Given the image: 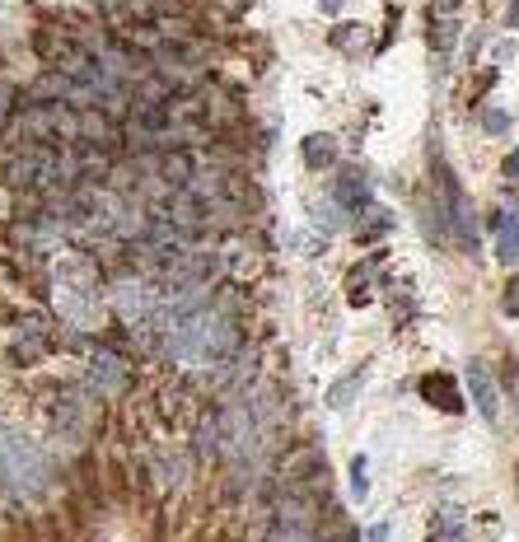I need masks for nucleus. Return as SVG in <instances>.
<instances>
[{"label": "nucleus", "instance_id": "f257e3e1", "mask_svg": "<svg viewBox=\"0 0 519 542\" xmlns=\"http://www.w3.org/2000/svg\"><path fill=\"white\" fill-rule=\"evenodd\" d=\"M0 477H5V487L24 495L43 491V449L24 440V435H5L0 440Z\"/></svg>", "mask_w": 519, "mask_h": 542}, {"label": "nucleus", "instance_id": "f03ea898", "mask_svg": "<svg viewBox=\"0 0 519 542\" xmlns=\"http://www.w3.org/2000/svg\"><path fill=\"white\" fill-rule=\"evenodd\" d=\"M272 542H314V514H309L304 495L285 491L277 500V524H272Z\"/></svg>", "mask_w": 519, "mask_h": 542}, {"label": "nucleus", "instance_id": "7ed1b4c3", "mask_svg": "<svg viewBox=\"0 0 519 542\" xmlns=\"http://www.w3.org/2000/svg\"><path fill=\"white\" fill-rule=\"evenodd\" d=\"M113 304H117V314L127 318V323H140V318H155L159 314L155 290L145 285V281H117L113 285Z\"/></svg>", "mask_w": 519, "mask_h": 542}, {"label": "nucleus", "instance_id": "20e7f679", "mask_svg": "<svg viewBox=\"0 0 519 542\" xmlns=\"http://www.w3.org/2000/svg\"><path fill=\"white\" fill-rule=\"evenodd\" d=\"M89 379H94V388L98 393H122L127 388V360L122 356H113V351H94V360H89Z\"/></svg>", "mask_w": 519, "mask_h": 542}, {"label": "nucleus", "instance_id": "39448f33", "mask_svg": "<svg viewBox=\"0 0 519 542\" xmlns=\"http://www.w3.org/2000/svg\"><path fill=\"white\" fill-rule=\"evenodd\" d=\"M468 393H472V402H477V411H482L487 421H501V398H496V384H491V374H487L482 360L468 365Z\"/></svg>", "mask_w": 519, "mask_h": 542}, {"label": "nucleus", "instance_id": "423d86ee", "mask_svg": "<svg viewBox=\"0 0 519 542\" xmlns=\"http://www.w3.org/2000/svg\"><path fill=\"white\" fill-rule=\"evenodd\" d=\"M332 201L346 206V211H361L370 201V178L361 169H337V178H332Z\"/></svg>", "mask_w": 519, "mask_h": 542}, {"label": "nucleus", "instance_id": "0eeeda50", "mask_svg": "<svg viewBox=\"0 0 519 542\" xmlns=\"http://www.w3.org/2000/svg\"><path fill=\"white\" fill-rule=\"evenodd\" d=\"M300 155H304L309 169H328V164H337V136H328V131L304 136L300 140Z\"/></svg>", "mask_w": 519, "mask_h": 542}, {"label": "nucleus", "instance_id": "6e6552de", "mask_svg": "<svg viewBox=\"0 0 519 542\" xmlns=\"http://www.w3.org/2000/svg\"><path fill=\"white\" fill-rule=\"evenodd\" d=\"M421 398L435 402L440 411H464V398H459V388H454L445 374H430V379H421Z\"/></svg>", "mask_w": 519, "mask_h": 542}, {"label": "nucleus", "instance_id": "1a4fd4ad", "mask_svg": "<svg viewBox=\"0 0 519 542\" xmlns=\"http://www.w3.org/2000/svg\"><path fill=\"white\" fill-rule=\"evenodd\" d=\"M496 224H501V229H496V234H501V239H496V258H501V262H519V216H496Z\"/></svg>", "mask_w": 519, "mask_h": 542}, {"label": "nucleus", "instance_id": "9d476101", "mask_svg": "<svg viewBox=\"0 0 519 542\" xmlns=\"http://www.w3.org/2000/svg\"><path fill=\"white\" fill-rule=\"evenodd\" d=\"M365 369H370V365H356L351 374H342V384H332V388H328V407H346L351 398H356L361 384H365Z\"/></svg>", "mask_w": 519, "mask_h": 542}, {"label": "nucleus", "instance_id": "9b49d317", "mask_svg": "<svg viewBox=\"0 0 519 542\" xmlns=\"http://www.w3.org/2000/svg\"><path fill=\"white\" fill-rule=\"evenodd\" d=\"M75 131L85 136V140H94V145H113L117 140V131L103 122V113H85V117H75Z\"/></svg>", "mask_w": 519, "mask_h": 542}, {"label": "nucleus", "instance_id": "f8f14e48", "mask_svg": "<svg viewBox=\"0 0 519 542\" xmlns=\"http://www.w3.org/2000/svg\"><path fill=\"white\" fill-rule=\"evenodd\" d=\"M430 542H464V519L454 510H440L430 519Z\"/></svg>", "mask_w": 519, "mask_h": 542}, {"label": "nucleus", "instance_id": "ddd939ff", "mask_svg": "<svg viewBox=\"0 0 519 542\" xmlns=\"http://www.w3.org/2000/svg\"><path fill=\"white\" fill-rule=\"evenodd\" d=\"M43 327H24V332H19V346H14V360L19 365H29L33 356H43Z\"/></svg>", "mask_w": 519, "mask_h": 542}, {"label": "nucleus", "instance_id": "4468645a", "mask_svg": "<svg viewBox=\"0 0 519 542\" xmlns=\"http://www.w3.org/2000/svg\"><path fill=\"white\" fill-rule=\"evenodd\" d=\"M365 29L361 24H342V29H332V47H342V52H361L365 47Z\"/></svg>", "mask_w": 519, "mask_h": 542}, {"label": "nucleus", "instance_id": "2eb2a0df", "mask_svg": "<svg viewBox=\"0 0 519 542\" xmlns=\"http://www.w3.org/2000/svg\"><path fill=\"white\" fill-rule=\"evenodd\" d=\"M482 127H487L491 136H501V131H510V113H506V108H491V113H482Z\"/></svg>", "mask_w": 519, "mask_h": 542}, {"label": "nucleus", "instance_id": "dca6fc26", "mask_svg": "<svg viewBox=\"0 0 519 542\" xmlns=\"http://www.w3.org/2000/svg\"><path fill=\"white\" fill-rule=\"evenodd\" d=\"M351 487L356 495H365V458H351Z\"/></svg>", "mask_w": 519, "mask_h": 542}, {"label": "nucleus", "instance_id": "f3484780", "mask_svg": "<svg viewBox=\"0 0 519 542\" xmlns=\"http://www.w3.org/2000/svg\"><path fill=\"white\" fill-rule=\"evenodd\" d=\"M430 14H440V19H454V14H459V0H435V5H430Z\"/></svg>", "mask_w": 519, "mask_h": 542}, {"label": "nucleus", "instance_id": "a211bd4d", "mask_svg": "<svg viewBox=\"0 0 519 542\" xmlns=\"http://www.w3.org/2000/svg\"><path fill=\"white\" fill-rule=\"evenodd\" d=\"M506 309H510V314H519V276L506 285Z\"/></svg>", "mask_w": 519, "mask_h": 542}, {"label": "nucleus", "instance_id": "6ab92c4d", "mask_svg": "<svg viewBox=\"0 0 519 542\" xmlns=\"http://www.w3.org/2000/svg\"><path fill=\"white\" fill-rule=\"evenodd\" d=\"M365 538H370V542H388V524H375V529H370Z\"/></svg>", "mask_w": 519, "mask_h": 542}, {"label": "nucleus", "instance_id": "aec40b11", "mask_svg": "<svg viewBox=\"0 0 519 542\" xmlns=\"http://www.w3.org/2000/svg\"><path fill=\"white\" fill-rule=\"evenodd\" d=\"M506 174H510V178H519V150H510V155H506Z\"/></svg>", "mask_w": 519, "mask_h": 542}, {"label": "nucleus", "instance_id": "412c9836", "mask_svg": "<svg viewBox=\"0 0 519 542\" xmlns=\"http://www.w3.org/2000/svg\"><path fill=\"white\" fill-rule=\"evenodd\" d=\"M506 19H510V29H519V0H510V14Z\"/></svg>", "mask_w": 519, "mask_h": 542}, {"label": "nucleus", "instance_id": "4be33fe9", "mask_svg": "<svg viewBox=\"0 0 519 542\" xmlns=\"http://www.w3.org/2000/svg\"><path fill=\"white\" fill-rule=\"evenodd\" d=\"M319 10H328V14H337V10H342V0H319Z\"/></svg>", "mask_w": 519, "mask_h": 542}, {"label": "nucleus", "instance_id": "5701e85b", "mask_svg": "<svg viewBox=\"0 0 519 542\" xmlns=\"http://www.w3.org/2000/svg\"><path fill=\"white\" fill-rule=\"evenodd\" d=\"M342 542H356V538H351V533H342Z\"/></svg>", "mask_w": 519, "mask_h": 542}]
</instances>
